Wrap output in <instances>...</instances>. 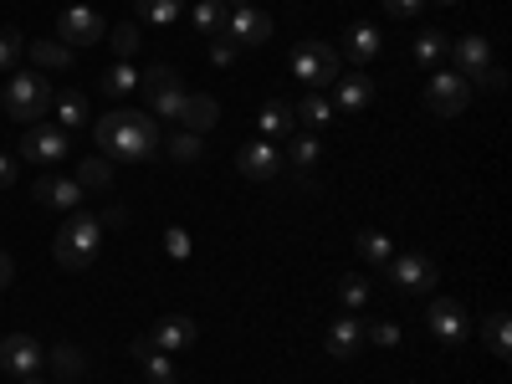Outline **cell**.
Segmentation results:
<instances>
[{
  "label": "cell",
  "instance_id": "484cf974",
  "mask_svg": "<svg viewBox=\"0 0 512 384\" xmlns=\"http://www.w3.org/2000/svg\"><path fill=\"white\" fill-rule=\"evenodd\" d=\"M185 16V0H139V21H154V26H175Z\"/></svg>",
  "mask_w": 512,
  "mask_h": 384
},
{
  "label": "cell",
  "instance_id": "ab89813d",
  "mask_svg": "<svg viewBox=\"0 0 512 384\" xmlns=\"http://www.w3.org/2000/svg\"><path fill=\"white\" fill-rule=\"evenodd\" d=\"M236 52H241V47H236L231 36H216V41H210V62H216V67H231Z\"/></svg>",
  "mask_w": 512,
  "mask_h": 384
},
{
  "label": "cell",
  "instance_id": "f1b7e54d",
  "mask_svg": "<svg viewBox=\"0 0 512 384\" xmlns=\"http://www.w3.org/2000/svg\"><path fill=\"white\" fill-rule=\"evenodd\" d=\"M292 113H297V123H308V128H323V123L333 118V103H328L323 93H308V98L297 103Z\"/></svg>",
  "mask_w": 512,
  "mask_h": 384
},
{
  "label": "cell",
  "instance_id": "e575fe53",
  "mask_svg": "<svg viewBox=\"0 0 512 384\" xmlns=\"http://www.w3.org/2000/svg\"><path fill=\"white\" fill-rule=\"evenodd\" d=\"M164 149H169V159H175V164H195V159L205 154V149H200V134H175Z\"/></svg>",
  "mask_w": 512,
  "mask_h": 384
},
{
  "label": "cell",
  "instance_id": "8d00e7d4",
  "mask_svg": "<svg viewBox=\"0 0 512 384\" xmlns=\"http://www.w3.org/2000/svg\"><path fill=\"white\" fill-rule=\"evenodd\" d=\"M338 297H344V308L354 313V308L369 303V282H364V277H344V282H338Z\"/></svg>",
  "mask_w": 512,
  "mask_h": 384
},
{
  "label": "cell",
  "instance_id": "603a6c76",
  "mask_svg": "<svg viewBox=\"0 0 512 384\" xmlns=\"http://www.w3.org/2000/svg\"><path fill=\"white\" fill-rule=\"evenodd\" d=\"M354 246H359V256H364V262L369 267H390V256H395V246H390V236H384V231H359L354 236Z\"/></svg>",
  "mask_w": 512,
  "mask_h": 384
},
{
  "label": "cell",
  "instance_id": "9c48e42d",
  "mask_svg": "<svg viewBox=\"0 0 512 384\" xmlns=\"http://www.w3.org/2000/svg\"><path fill=\"white\" fill-rule=\"evenodd\" d=\"M57 36H62V47H98L108 36V21L93 6H67L57 16Z\"/></svg>",
  "mask_w": 512,
  "mask_h": 384
},
{
  "label": "cell",
  "instance_id": "6da1fadb",
  "mask_svg": "<svg viewBox=\"0 0 512 384\" xmlns=\"http://www.w3.org/2000/svg\"><path fill=\"white\" fill-rule=\"evenodd\" d=\"M93 139H98L103 154H113V159H123V164H144V159H154V154L164 149L159 118H149V113H139V108H113V113H103L98 128H93Z\"/></svg>",
  "mask_w": 512,
  "mask_h": 384
},
{
  "label": "cell",
  "instance_id": "2e32d148",
  "mask_svg": "<svg viewBox=\"0 0 512 384\" xmlns=\"http://www.w3.org/2000/svg\"><path fill=\"white\" fill-rule=\"evenodd\" d=\"M195 318H185V313H175V318H164L159 328H154V349L159 354H185L190 344H195Z\"/></svg>",
  "mask_w": 512,
  "mask_h": 384
},
{
  "label": "cell",
  "instance_id": "1f68e13d",
  "mask_svg": "<svg viewBox=\"0 0 512 384\" xmlns=\"http://www.w3.org/2000/svg\"><path fill=\"white\" fill-rule=\"evenodd\" d=\"M487 349H492L497 359L512 354V323H507V313H492V318H487Z\"/></svg>",
  "mask_w": 512,
  "mask_h": 384
},
{
  "label": "cell",
  "instance_id": "ac0fdd59",
  "mask_svg": "<svg viewBox=\"0 0 512 384\" xmlns=\"http://www.w3.org/2000/svg\"><path fill=\"white\" fill-rule=\"evenodd\" d=\"M328 359H354L359 354V344H364V328H359V318H333V328H328Z\"/></svg>",
  "mask_w": 512,
  "mask_h": 384
},
{
  "label": "cell",
  "instance_id": "b9f144b4",
  "mask_svg": "<svg viewBox=\"0 0 512 384\" xmlns=\"http://www.w3.org/2000/svg\"><path fill=\"white\" fill-rule=\"evenodd\" d=\"M384 11L400 16V21H415V16L425 11V0H384Z\"/></svg>",
  "mask_w": 512,
  "mask_h": 384
},
{
  "label": "cell",
  "instance_id": "f546056e",
  "mask_svg": "<svg viewBox=\"0 0 512 384\" xmlns=\"http://www.w3.org/2000/svg\"><path fill=\"white\" fill-rule=\"evenodd\" d=\"M77 185L82 190H108L113 185V169H108V159L98 154V159H82V169H77Z\"/></svg>",
  "mask_w": 512,
  "mask_h": 384
},
{
  "label": "cell",
  "instance_id": "8992f818",
  "mask_svg": "<svg viewBox=\"0 0 512 384\" xmlns=\"http://www.w3.org/2000/svg\"><path fill=\"white\" fill-rule=\"evenodd\" d=\"M272 31H277V21L262 6H251V0H246V6H231L226 11V26H221V36H231L236 47H267Z\"/></svg>",
  "mask_w": 512,
  "mask_h": 384
},
{
  "label": "cell",
  "instance_id": "7dc6e473",
  "mask_svg": "<svg viewBox=\"0 0 512 384\" xmlns=\"http://www.w3.org/2000/svg\"><path fill=\"white\" fill-rule=\"evenodd\" d=\"M441 6H461V0H441Z\"/></svg>",
  "mask_w": 512,
  "mask_h": 384
},
{
  "label": "cell",
  "instance_id": "277c9868",
  "mask_svg": "<svg viewBox=\"0 0 512 384\" xmlns=\"http://www.w3.org/2000/svg\"><path fill=\"white\" fill-rule=\"evenodd\" d=\"M292 77H303L308 88H328V82H338V72H344V57H338V47H328V41H303V47L292 52Z\"/></svg>",
  "mask_w": 512,
  "mask_h": 384
},
{
  "label": "cell",
  "instance_id": "ffe728a7",
  "mask_svg": "<svg viewBox=\"0 0 512 384\" xmlns=\"http://www.w3.org/2000/svg\"><path fill=\"white\" fill-rule=\"evenodd\" d=\"M374 103V82L364 72H338V108L344 113H364Z\"/></svg>",
  "mask_w": 512,
  "mask_h": 384
},
{
  "label": "cell",
  "instance_id": "bcb514c9",
  "mask_svg": "<svg viewBox=\"0 0 512 384\" xmlns=\"http://www.w3.org/2000/svg\"><path fill=\"white\" fill-rule=\"evenodd\" d=\"M16 384H41V379H36V374H26V379H16Z\"/></svg>",
  "mask_w": 512,
  "mask_h": 384
},
{
  "label": "cell",
  "instance_id": "4316f807",
  "mask_svg": "<svg viewBox=\"0 0 512 384\" xmlns=\"http://www.w3.org/2000/svg\"><path fill=\"white\" fill-rule=\"evenodd\" d=\"M52 113H57V128H82V118H88V98L62 93V98H52Z\"/></svg>",
  "mask_w": 512,
  "mask_h": 384
},
{
  "label": "cell",
  "instance_id": "8fae6325",
  "mask_svg": "<svg viewBox=\"0 0 512 384\" xmlns=\"http://www.w3.org/2000/svg\"><path fill=\"white\" fill-rule=\"evenodd\" d=\"M16 154H26L36 164H57V159L72 154V134H67V128H52V123H31L26 134H21V149Z\"/></svg>",
  "mask_w": 512,
  "mask_h": 384
},
{
  "label": "cell",
  "instance_id": "5bb4252c",
  "mask_svg": "<svg viewBox=\"0 0 512 384\" xmlns=\"http://www.w3.org/2000/svg\"><path fill=\"white\" fill-rule=\"evenodd\" d=\"M236 169H241L246 180H277L282 175V154L267 139H251L246 149H236Z\"/></svg>",
  "mask_w": 512,
  "mask_h": 384
},
{
  "label": "cell",
  "instance_id": "836d02e7",
  "mask_svg": "<svg viewBox=\"0 0 512 384\" xmlns=\"http://www.w3.org/2000/svg\"><path fill=\"white\" fill-rule=\"evenodd\" d=\"M47 359H52V369H57L62 379H77L82 369H88V364H82V349H72V344H62V349H52Z\"/></svg>",
  "mask_w": 512,
  "mask_h": 384
},
{
  "label": "cell",
  "instance_id": "3957f363",
  "mask_svg": "<svg viewBox=\"0 0 512 384\" xmlns=\"http://www.w3.org/2000/svg\"><path fill=\"white\" fill-rule=\"evenodd\" d=\"M6 113L21 123V128H31V123H41L52 113V88L41 82L36 72H11V88H6Z\"/></svg>",
  "mask_w": 512,
  "mask_h": 384
},
{
  "label": "cell",
  "instance_id": "9a60e30c",
  "mask_svg": "<svg viewBox=\"0 0 512 384\" xmlns=\"http://www.w3.org/2000/svg\"><path fill=\"white\" fill-rule=\"evenodd\" d=\"M82 195H88V190H82L77 180H57V175H41V180L31 185V200H36V205L67 210V216H72V210H82Z\"/></svg>",
  "mask_w": 512,
  "mask_h": 384
},
{
  "label": "cell",
  "instance_id": "d4e9b609",
  "mask_svg": "<svg viewBox=\"0 0 512 384\" xmlns=\"http://www.w3.org/2000/svg\"><path fill=\"white\" fill-rule=\"evenodd\" d=\"M226 0H200V6L190 11V21H195V31L200 36H221V26H226Z\"/></svg>",
  "mask_w": 512,
  "mask_h": 384
},
{
  "label": "cell",
  "instance_id": "83f0119b",
  "mask_svg": "<svg viewBox=\"0 0 512 384\" xmlns=\"http://www.w3.org/2000/svg\"><path fill=\"white\" fill-rule=\"evenodd\" d=\"M26 57H31L36 67H67V62H72V47H62V41H31Z\"/></svg>",
  "mask_w": 512,
  "mask_h": 384
},
{
  "label": "cell",
  "instance_id": "44dd1931",
  "mask_svg": "<svg viewBox=\"0 0 512 384\" xmlns=\"http://www.w3.org/2000/svg\"><path fill=\"white\" fill-rule=\"evenodd\" d=\"M216 118H221V103L210 98V93H190L185 98V113H180L185 134H205V128H216Z\"/></svg>",
  "mask_w": 512,
  "mask_h": 384
},
{
  "label": "cell",
  "instance_id": "f6af8a7d",
  "mask_svg": "<svg viewBox=\"0 0 512 384\" xmlns=\"http://www.w3.org/2000/svg\"><path fill=\"white\" fill-rule=\"evenodd\" d=\"M11 277H16V262H11V256H6V251H0V287H6Z\"/></svg>",
  "mask_w": 512,
  "mask_h": 384
},
{
  "label": "cell",
  "instance_id": "d6a6232c",
  "mask_svg": "<svg viewBox=\"0 0 512 384\" xmlns=\"http://www.w3.org/2000/svg\"><path fill=\"white\" fill-rule=\"evenodd\" d=\"M26 57V41L16 26H0V72H16V62Z\"/></svg>",
  "mask_w": 512,
  "mask_h": 384
},
{
  "label": "cell",
  "instance_id": "f35d334b",
  "mask_svg": "<svg viewBox=\"0 0 512 384\" xmlns=\"http://www.w3.org/2000/svg\"><path fill=\"white\" fill-rule=\"evenodd\" d=\"M369 344H379V349H400V344H405V333H400V323H369Z\"/></svg>",
  "mask_w": 512,
  "mask_h": 384
},
{
  "label": "cell",
  "instance_id": "7402d4cb",
  "mask_svg": "<svg viewBox=\"0 0 512 384\" xmlns=\"http://www.w3.org/2000/svg\"><path fill=\"white\" fill-rule=\"evenodd\" d=\"M451 52V41L436 31V26H420L415 31V62L420 67H431V72H441V57Z\"/></svg>",
  "mask_w": 512,
  "mask_h": 384
},
{
  "label": "cell",
  "instance_id": "ee69618b",
  "mask_svg": "<svg viewBox=\"0 0 512 384\" xmlns=\"http://www.w3.org/2000/svg\"><path fill=\"white\" fill-rule=\"evenodd\" d=\"M98 221H103V231H108V226H123V221H128V210H123V205H108Z\"/></svg>",
  "mask_w": 512,
  "mask_h": 384
},
{
  "label": "cell",
  "instance_id": "ba28073f",
  "mask_svg": "<svg viewBox=\"0 0 512 384\" xmlns=\"http://www.w3.org/2000/svg\"><path fill=\"white\" fill-rule=\"evenodd\" d=\"M466 103H472V82L461 72H431V82H425V108L441 118H456Z\"/></svg>",
  "mask_w": 512,
  "mask_h": 384
},
{
  "label": "cell",
  "instance_id": "7c38bea8",
  "mask_svg": "<svg viewBox=\"0 0 512 384\" xmlns=\"http://www.w3.org/2000/svg\"><path fill=\"white\" fill-rule=\"evenodd\" d=\"M41 364H47V354H41V344H36L31 333H6V338H0V369H6V374L26 379Z\"/></svg>",
  "mask_w": 512,
  "mask_h": 384
},
{
  "label": "cell",
  "instance_id": "52a82bcc",
  "mask_svg": "<svg viewBox=\"0 0 512 384\" xmlns=\"http://www.w3.org/2000/svg\"><path fill=\"white\" fill-rule=\"evenodd\" d=\"M390 282L395 287H405V292H431L436 282H441V267H436V256H425V251H400V256H390Z\"/></svg>",
  "mask_w": 512,
  "mask_h": 384
},
{
  "label": "cell",
  "instance_id": "30bf717a",
  "mask_svg": "<svg viewBox=\"0 0 512 384\" xmlns=\"http://www.w3.org/2000/svg\"><path fill=\"white\" fill-rule=\"evenodd\" d=\"M425 328H431V338H441L446 349H466V338H472V328H466V308L456 303V297H436L431 313H425Z\"/></svg>",
  "mask_w": 512,
  "mask_h": 384
},
{
  "label": "cell",
  "instance_id": "e0dca14e",
  "mask_svg": "<svg viewBox=\"0 0 512 384\" xmlns=\"http://www.w3.org/2000/svg\"><path fill=\"white\" fill-rule=\"evenodd\" d=\"M344 52H349L359 67H369V62L384 52V36H379V26H374V21H354V26L344 31Z\"/></svg>",
  "mask_w": 512,
  "mask_h": 384
},
{
  "label": "cell",
  "instance_id": "4dcf8cb0",
  "mask_svg": "<svg viewBox=\"0 0 512 384\" xmlns=\"http://www.w3.org/2000/svg\"><path fill=\"white\" fill-rule=\"evenodd\" d=\"M134 88H139V72L128 67V62H118V67L103 72V93L108 98H123V93H134Z\"/></svg>",
  "mask_w": 512,
  "mask_h": 384
},
{
  "label": "cell",
  "instance_id": "cb8c5ba5",
  "mask_svg": "<svg viewBox=\"0 0 512 384\" xmlns=\"http://www.w3.org/2000/svg\"><path fill=\"white\" fill-rule=\"evenodd\" d=\"M292 128H297V113H292V103L272 98V103L262 108V134H272V139H287Z\"/></svg>",
  "mask_w": 512,
  "mask_h": 384
},
{
  "label": "cell",
  "instance_id": "d590c367",
  "mask_svg": "<svg viewBox=\"0 0 512 384\" xmlns=\"http://www.w3.org/2000/svg\"><path fill=\"white\" fill-rule=\"evenodd\" d=\"M318 154H323L318 134H297V139H292V149H287V159H292V164H303V169H308V164H318Z\"/></svg>",
  "mask_w": 512,
  "mask_h": 384
},
{
  "label": "cell",
  "instance_id": "7bdbcfd3",
  "mask_svg": "<svg viewBox=\"0 0 512 384\" xmlns=\"http://www.w3.org/2000/svg\"><path fill=\"white\" fill-rule=\"evenodd\" d=\"M16 185V154H0V190Z\"/></svg>",
  "mask_w": 512,
  "mask_h": 384
},
{
  "label": "cell",
  "instance_id": "60d3db41",
  "mask_svg": "<svg viewBox=\"0 0 512 384\" xmlns=\"http://www.w3.org/2000/svg\"><path fill=\"white\" fill-rule=\"evenodd\" d=\"M164 246H169V256H190V231L185 226H169L164 231Z\"/></svg>",
  "mask_w": 512,
  "mask_h": 384
},
{
  "label": "cell",
  "instance_id": "74e56055",
  "mask_svg": "<svg viewBox=\"0 0 512 384\" xmlns=\"http://www.w3.org/2000/svg\"><path fill=\"white\" fill-rule=\"evenodd\" d=\"M113 52H118V57H134V52H139V26H134V21L113 26Z\"/></svg>",
  "mask_w": 512,
  "mask_h": 384
},
{
  "label": "cell",
  "instance_id": "d6986e66",
  "mask_svg": "<svg viewBox=\"0 0 512 384\" xmlns=\"http://www.w3.org/2000/svg\"><path fill=\"white\" fill-rule=\"evenodd\" d=\"M134 354H139L149 384H175V354H159L154 338H134Z\"/></svg>",
  "mask_w": 512,
  "mask_h": 384
},
{
  "label": "cell",
  "instance_id": "4fadbf2b",
  "mask_svg": "<svg viewBox=\"0 0 512 384\" xmlns=\"http://www.w3.org/2000/svg\"><path fill=\"white\" fill-rule=\"evenodd\" d=\"M446 57H456V72L472 82V77H482L487 67H492V41L482 36V31H466L461 41H451V52Z\"/></svg>",
  "mask_w": 512,
  "mask_h": 384
},
{
  "label": "cell",
  "instance_id": "7a4b0ae2",
  "mask_svg": "<svg viewBox=\"0 0 512 384\" xmlns=\"http://www.w3.org/2000/svg\"><path fill=\"white\" fill-rule=\"evenodd\" d=\"M98 251H103V221L88 216V210H72L67 226H62L57 241H52L57 267H67V272H88V267L98 262Z\"/></svg>",
  "mask_w": 512,
  "mask_h": 384
},
{
  "label": "cell",
  "instance_id": "5b68a950",
  "mask_svg": "<svg viewBox=\"0 0 512 384\" xmlns=\"http://www.w3.org/2000/svg\"><path fill=\"white\" fill-rule=\"evenodd\" d=\"M139 82L149 88V113H154V118H180V113H185L190 88L180 82V72L169 67V62H154V67H149Z\"/></svg>",
  "mask_w": 512,
  "mask_h": 384
}]
</instances>
